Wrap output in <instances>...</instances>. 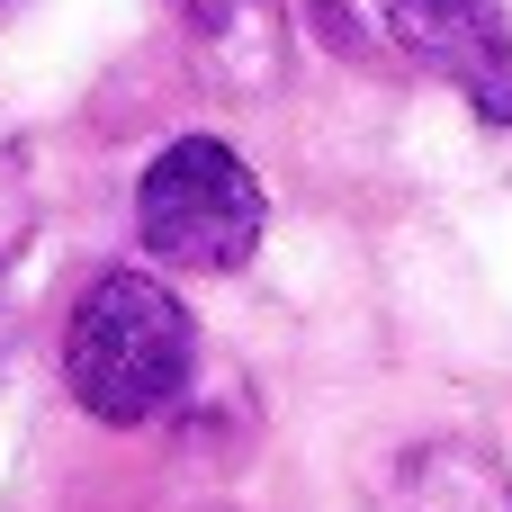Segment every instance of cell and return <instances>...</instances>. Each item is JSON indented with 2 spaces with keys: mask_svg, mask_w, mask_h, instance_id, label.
<instances>
[{
  "mask_svg": "<svg viewBox=\"0 0 512 512\" xmlns=\"http://www.w3.org/2000/svg\"><path fill=\"white\" fill-rule=\"evenodd\" d=\"M189 369H198V324L162 279L108 270L81 288L63 324V387L90 423H117V432L162 423L189 396Z\"/></svg>",
  "mask_w": 512,
  "mask_h": 512,
  "instance_id": "6da1fadb",
  "label": "cell"
},
{
  "mask_svg": "<svg viewBox=\"0 0 512 512\" xmlns=\"http://www.w3.org/2000/svg\"><path fill=\"white\" fill-rule=\"evenodd\" d=\"M261 225H270V198L252 162L216 135L162 144L135 180V234L162 270H243L261 252Z\"/></svg>",
  "mask_w": 512,
  "mask_h": 512,
  "instance_id": "7a4b0ae2",
  "label": "cell"
},
{
  "mask_svg": "<svg viewBox=\"0 0 512 512\" xmlns=\"http://www.w3.org/2000/svg\"><path fill=\"white\" fill-rule=\"evenodd\" d=\"M369 18L387 27V45L450 81L486 126H512V18L504 0H369Z\"/></svg>",
  "mask_w": 512,
  "mask_h": 512,
  "instance_id": "3957f363",
  "label": "cell"
},
{
  "mask_svg": "<svg viewBox=\"0 0 512 512\" xmlns=\"http://www.w3.org/2000/svg\"><path fill=\"white\" fill-rule=\"evenodd\" d=\"M171 9H180L189 45H198L225 81H243V90H270V81H279V63H288L279 0H171Z\"/></svg>",
  "mask_w": 512,
  "mask_h": 512,
  "instance_id": "277c9868",
  "label": "cell"
},
{
  "mask_svg": "<svg viewBox=\"0 0 512 512\" xmlns=\"http://www.w3.org/2000/svg\"><path fill=\"white\" fill-rule=\"evenodd\" d=\"M387 512H512V477L468 441H432L396 468Z\"/></svg>",
  "mask_w": 512,
  "mask_h": 512,
  "instance_id": "5b68a950",
  "label": "cell"
},
{
  "mask_svg": "<svg viewBox=\"0 0 512 512\" xmlns=\"http://www.w3.org/2000/svg\"><path fill=\"white\" fill-rule=\"evenodd\" d=\"M27 234H36V198H27V162L0 144V270L27 252Z\"/></svg>",
  "mask_w": 512,
  "mask_h": 512,
  "instance_id": "8992f818",
  "label": "cell"
},
{
  "mask_svg": "<svg viewBox=\"0 0 512 512\" xmlns=\"http://www.w3.org/2000/svg\"><path fill=\"white\" fill-rule=\"evenodd\" d=\"M9 360H18V324H9V306H0V378H9Z\"/></svg>",
  "mask_w": 512,
  "mask_h": 512,
  "instance_id": "52a82bcc",
  "label": "cell"
}]
</instances>
